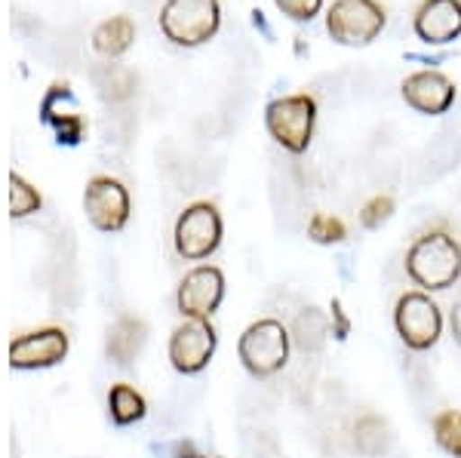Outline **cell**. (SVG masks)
Instances as JSON below:
<instances>
[{
	"mask_svg": "<svg viewBox=\"0 0 461 458\" xmlns=\"http://www.w3.org/2000/svg\"><path fill=\"white\" fill-rule=\"evenodd\" d=\"M84 210L86 219L93 221V228L99 231H121L130 219V194L117 179L111 175H95V179L86 182L84 191Z\"/></svg>",
	"mask_w": 461,
	"mask_h": 458,
	"instance_id": "obj_8",
	"label": "cell"
},
{
	"mask_svg": "<svg viewBox=\"0 0 461 458\" xmlns=\"http://www.w3.org/2000/svg\"><path fill=\"white\" fill-rule=\"evenodd\" d=\"M393 327L409 351H430L443 336V311L428 292H403L393 308Z\"/></svg>",
	"mask_w": 461,
	"mask_h": 458,
	"instance_id": "obj_6",
	"label": "cell"
},
{
	"mask_svg": "<svg viewBox=\"0 0 461 458\" xmlns=\"http://www.w3.org/2000/svg\"><path fill=\"white\" fill-rule=\"evenodd\" d=\"M221 243V216L212 203H191L176 221V249L182 258L197 262L219 249Z\"/></svg>",
	"mask_w": 461,
	"mask_h": 458,
	"instance_id": "obj_7",
	"label": "cell"
},
{
	"mask_svg": "<svg viewBox=\"0 0 461 458\" xmlns=\"http://www.w3.org/2000/svg\"><path fill=\"white\" fill-rule=\"evenodd\" d=\"M289 336H293V342L299 345L302 351H320L326 336H332V332H330V320H326L317 308H304V311H299V317H295Z\"/></svg>",
	"mask_w": 461,
	"mask_h": 458,
	"instance_id": "obj_18",
	"label": "cell"
},
{
	"mask_svg": "<svg viewBox=\"0 0 461 458\" xmlns=\"http://www.w3.org/2000/svg\"><path fill=\"white\" fill-rule=\"evenodd\" d=\"M449 327H452V336H456V342L461 345V299L452 305V311H449Z\"/></svg>",
	"mask_w": 461,
	"mask_h": 458,
	"instance_id": "obj_26",
	"label": "cell"
},
{
	"mask_svg": "<svg viewBox=\"0 0 461 458\" xmlns=\"http://www.w3.org/2000/svg\"><path fill=\"white\" fill-rule=\"evenodd\" d=\"M391 434H388V422L375 412H363L360 418L354 422V446L360 455L375 458L388 449Z\"/></svg>",
	"mask_w": 461,
	"mask_h": 458,
	"instance_id": "obj_17",
	"label": "cell"
},
{
	"mask_svg": "<svg viewBox=\"0 0 461 458\" xmlns=\"http://www.w3.org/2000/svg\"><path fill=\"white\" fill-rule=\"evenodd\" d=\"M252 25L262 31L267 40H274V31H271V25H267V19H265V13L262 10H252Z\"/></svg>",
	"mask_w": 461,
	"mask_h": 458,
	"instance_id": "obj_27",
	"label": "cell"
},
{
	"mask_svg": "<svg viewBox=\"0 0 461 458\" xmlns=\"http://www.w3.org/2000/svg\"><path fill=\"white\" fill-rule=\"evenodd\" d=\"M274 4H277V10L284 13V16L295 22H311L323 10V0H274Z\"/></svg>",
	"mask_w": 461,
	"mask_h": 458,
	"instance_id": "obj_24",
	"label": "cell"
},
{
	"mask_svg": "<svg viewBox=\"0 0 461 458\" xmlns=\"http://www.w3.org/2000/svg\"><path fill=\"white\" fill-rule=\"evenodd\" d=\"M108 412L114 425H132L145 418V397L130 385H114L108 394Z\"/></svg>",
	"mask_w": 461,
	"mask_h": 458,
	"instance_id": "obj_19",
	"label": "cell"
},
{
	"mask_svg": "<svg viewBox=\"0 0 461 458\" xmlns=\"http://www.w3.org/2000/svg\"><path fill=\"white\" fill-rule=\"evenodd\" d=\"M132 40H136V25L130 16H111L93 31V49L105 58L123 56L132 47Z\"/></svg>",
	"mask_w": 461,
	"mask_h": 458,
	"instance_id": "obj_16",
	"label": "cell"
},
{
	"mask_svg": "<svg viewBox=\"0 0 461 458\" xmlns=\"http://www.w3.org/2000/svg\"><path fill=\"white\" fill-rule=\"evenodd\" d=\"M221 299H225V277L212 265H200V268L188 271L176 295L178 311L188 320H210Z\"/></svg>",
	"mask_w": 461,
	"mask_h": 458,
	"instance_id": "obj_9",
	"label": "cell"
},
{
	"mask_svg": "<svg viewBox=\"0 0 461 458\" xmlns=\"http://www.w3.org/2000/svg\"><path fill=\"white\" fill-rule=\"evenodd\" d=\"M382 4L375 0H336L326 13V31L341 47H366L384 31Z\"/></svg>",
	"mask_w": 461,
	"mask_h": 458,
	"instance_id": "obj_5",
	"label": "cell"
},
{
	"mask_svg": "<svg viewBox=\"0 0 461 458\" xmlns=\"http://www.w3.org/2000/svg\"><path fill=\"white\" fill-rule=\"evenodd\" d=\"M419 40L443 47L461 37V0H425L412 22Z\"/></svg>",
	"mask_w": 461,
	"mask_h": 458,
	"instance_id": "obj_14",
	"label": "cell"
},
{
	"mask_svg": "<svg viewBox=\"0 0 461 458\" xmlns=\"http://www.w3.org/2000/svg\"><path fill=\"white\" fill-rule=\"evenodd\" d=\"M391 216H393V197L391 194H375L373 201L360 210V225L366 228V231H378V228H382Z\"/></svg>",
	"mask_w": 461,
	"mask_h": 458,
	"instance_id": "obj_23",
	"label": "cell"
},
{
	"mask_svg": "<svg viewBox=\"0 0 461 458\" xmlns=\"http://www.w3.org/2000/svg\"><path fill=\"white\" fill-rule=\"evenodd\" d=\"M434 437L437 446L452 458H461V412L458 409H443L434 418Z\"/></svg>",
	"mask_w": 461,
	"mask_h": 458,
	"instance_id": "obj_20",
	"label": "cell"
},
{
	"mask_svg": "<svg viewBox=\"0 0 461 458\" xmlns=\"http://www.w3.org/2000/svg\"><path fill=\"white\" fill-rule=\"evenodd\" d=\"M215 342L219 338H215L210 320H185L169 338V364L176 366V373L194 375L212 360Z\"/></svg>",
	"mask_w": 461,
	"mask_h": 458,
	"instance_id": "obj_10",
	"label": "cell"
},
{
	"mask_svg": "<svg viewBox=\"0 0 461 458\" xmlns=\"http://www.w3.org/2000/svg\"><path fill=\"white\" fill-rule=\"evenodd\" d=\"M406 274L425 292H443L461 277V243L449 231H428L406 253Z\"/></svg>",
	"mask_w": 461,
	"mask_h": 458,
	"instance_id": "obj_1",
	"label": "cell"
},
{
	"mask_svg": "<svg viewBox=\"0 0 461 458\" xmlns=\"http://www.w3.org/2000/svg\"><path fill=\"white\" fill-rule=\"evenodd\" d=\"M37 210H41V194H37L22 175L13 173L10 175V212L16 219H22V216H32Z\"/></svg>",
	"mask_w": 461,
	"mask_h": 458,
	"instance_id": "obj_22",
	"label": "cell"
},
{
	"mask_svg": "<svg viewBox=\"0 0 461 458\" xmlns=\"http://www.w3.org/2000/svg\"><path fill=\"white\" fill-rule=\"evenodd\" d=\"M65 354H68V336L62 329H41L10 345V364L16 369H47L62 364Z\"/></svg>",
	"mask_w": 461,
	"mask_h": 458,
	"instance_id": "obj_13",
	"label": "cell"
},
{
	"mask_svg": "<svg viewBox=\"0 0 461 458\" xmlns=\"http://www.w3.org/2000/svg\"><path fill=\"white\" fill-rule=\"evenodd\" d=\"M308 238L314 243L330 247V243H341L348 238V228H345V221L330 216V212H314V216L308 219Z\"/></svg>",
	"mask_w": 461,
	"mask_h": 458,
	"instance_id": "obj_21",
	"label": "cell"
},
{
	"mask_svg": "<svg viewBox=\"0 0 461 458\" xmlns=\"http://www.w3.org/2000/svg\"><path fill=\"white\" fill-rule=\"evenodd\" d=\"M330 332L339 338V342H345V338L351 336V320H348V314L339 299H332V305H330Z\"/></svg>",
	"mask_w": 461,
	"mask_h": 458,
	"instance_id": "obj_25",
	"label": "cell"
},
{
	"mask_svg": "<svg viewBox=\"0 0 461 458\" xmlns=\"http://www.w3.org/2000/svg\"><path fill=\"white\" fill-rule=\"evenodd\" d=\"M289 329L274 317H265V320H256L243 329L240 342H237V357L247 366L249 375L256 379H267V375L280 373L289 360Z\"/></svg>",
	"mask_w": 461,
	"mask_h": 458,
	"instance_id": "obj_2",
	"label": "cell"
},
{
	"mask_svg": "<svg viewBox=\"0 0 461 458\" xmlns=\"http://www.w3.org/2000/svg\"><path fill=\"white\" fill-rule=\"evenodd\" d=\"M317 123V102L308 93L284 95L274 99L265 111V127L271 132V139L280 148H286L289 154H304L314 136Z\"/></svg>",
	"mask_w": 461,
	"mask_h": 458,
	"instance_id": "obj_4",
	"label": "cell"
},
{
	"mask_svg": "<svg viewBox=\"0 0 461 458\" xmlns=\"http://www.w3.org/2000/svg\"><path fill=\"white\" fill-rule=\"evenodd\" d=\"M400 93H403L409 108H415L419 114H430V117L449 111V105L456 102V84L434 68L409 74L403 84H400Z\"/></svg>",
	"mask_w": 461,
	"mask_h": 458,
	"instance_id": "obj_11",
	"label": "cell"
},
{
	"mask_svg": "<svg viewBox=\"0 0 461 458\" xmlns=\"http://www.w3.org/2000/svg\"><path fill=\"white\" fill-rule=\"evenodd\" d=\"M41 117L43 123L56 130V142L59 145H77L86 132V121L80 114V105L74 99L68 84H53L50 93L41 102Z\"/></svg>",
	"mask_w": 461,
	"mask_h": 458,
	"instance_id": "obj_12",
	"label": "cell"
},
{
	"mask_svg": "<svg viewBox=\"0 0 461 458\" xmlns=\"http://www.w3.org/2000/svg\"><path fill=\"white\" fill-rule=\"evenodd\" d=\"M219 0H167L160 10V31L176 47H200L219 31Z\"/></svg>",
	"mask_w": 461,
	"mask_h": 458,
	"instance_id": "obj_3",
	"label": "cell"
},
{
	"mask_svg": "<svg viewBox=\"0 0 461 458\" xmlns=\"http://www.w3.org/2000/svg\"><path fill=\"white\" fill-rule=\"evenodd\" d=\"M145 336H148V329H145V323L139 320V317L121 314L114 320V327L108 329V354H111V360H114V364H121V366L132 364V357L142 351Z\"/></svg>",
	"mask_w": 461,
	"mask_h": 458,
	"instance_id": "obj_15",
	"label": "cell"
}]
</instances>
